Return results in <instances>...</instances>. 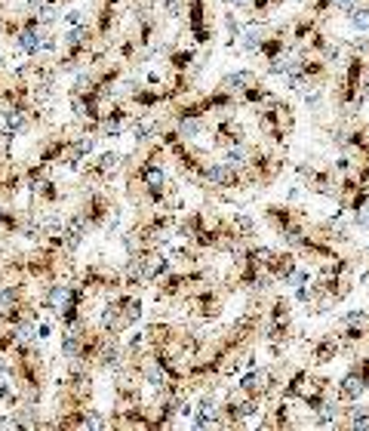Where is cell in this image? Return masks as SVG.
<instances>
[{"instance_id": "obj_23", "label": "cell", "mask_w": 369, "mask_h": 431, "mask_svg": "<svg viewBox=\"0 0 369 431\" xmlns=\"http://www.w3.org/2000/svg\"><path fill=\"white\" fill-rule=\"evenodd\" d=\"M302 265V259L295 256V250H271V256L265 262V271L271 275L277 284H290V277L295 275V268Z\"/></svg>"}, {"instance_id": "obj_34", "label": "cell", "mask_w": 369, "mask_h": 431, "mask_svg": "<svg viewBox=\"0 0 369 431\" xmlns=\"http://www.w3.org/2000/svg\"><path fill=\"white\" fill-rule=\"evenodd\" d=\"M221 25H225V31H228V50H234V43L240 41V34H243V22L234 16V9H228V13H221Z\"/></svg>"}, {"instance_id": "obj_36", "label": "cell", "mask_w": 369, "mask_h": 431, "mask_svg": "<svg viewBox=\"0 0 369 431\" xmlns=\"http://www.w3.org/2000/svg\"><path fill=\"white\" fill-rule=\"evenodd\" d=\"M87 13H83V9H68V13H65V25L68 28H74V25H83L87 22V18H83Z\"/></svg>"}, {"instance_id": "obj_18", "label": "cell", "mask_w": 369, "mask_h": 431, "mask_svg": "<svg viewBox=\"0 0 369 431\" xmlns=\"http://www.w3.org/2000/svg\"><path fill=\"white\" fill-rule=\"evenodd\" d=\"M206 129H209V139H212V148H216V151H225V148H231V145L249 142V139H246V127L240 124L231 111H225V115H216Z\"/></svg>"}, {"instance_id": "obj_25", "label": "cell", "mask_w": 369, "mask_h": 431, "mask_svg": "<svg viewBox=\"0 0 369 431\" xmlns=\"http://www.w3.org/2000/svg\"><path fill=\"white\" fill-rule=\"evenodd\" d=\"M163 55H166V68L170 71H200L197 65V50L194 46H179V43H170L163 46Z\"/></svg>"}, {"instance_id": "obj_20", "label": "cell", "mask_w": 369, "mask_h": 431, "mask_svg": "<svg viewBox=\"0 0 369 431\" xmlns=\"http://www.w3.org/2000/svg\"><path fill=\"white\" fill-rule=\"evenodd\" d=\"M209 336L200 330V326H191V324H179V336H175V345H172V354L179 358L182 363H188L194 358H200V351L206 348Z\"/></svg>"}, {"instance_id": "obj_15", "label": "cell", "mask_w": 369, "mask_h": 431, "mask_svg": "<svg viewBox=\"0 0 369 431\" xmlns=\"http://www.w3.org/2000/svg\"><path fill=\"white\" fill-rule=\"evenodd\" d=\"M295 176H299V182L311 194H320V198H332V201H336L338 173L332 170V164H308V161L295 164Z\"/></svg>"}, {"instance_id": "obj_10", "label": "cell", "mask_w": 369, "mask_h": 431, "mask_svg": "<svg viewBox=\"0 0 369 431\" xmlns=\"http://www.w3.org/2000/svg\"><path fill=\"white\" fill-rule=\"evenodd\" d=\"M77 213L87 219L89 231H92V228H105L114 216H120V207H117V201L105 191V185H87V191L80 194Z\"/></svg>"}, {"instance_id": "obj_7", "label": "cell", "mask_w": 369, "mask_h": 431, "mask_svg": "<svg viewBox=\"0 0 369 431\" xmlns=\"http://www.w3.org/2000/svg\"><path fill=\"white\" fill-rule=\"evenodd\" d=\"M209 280H216V268H212L209 262L172 268L154 284V299H157V302H179L188 289L200 287V284H209Z\"/></svg>"}, {"instance_id": "obj_35", "label": "cell", "mask_w": 369, "mask_h": 431, "mask_svg": "<svg viewBox=\"0 0 369 431\" xmlns=\"http://www.w3.org/2000/svg\"><path fill=\"white\" fill-rule=\"evenodd\" d=\"M332 170H336L338 176L351 173V170H354V157H348V154H338L336 161H332Z\"/></svg>"}, {"instance_id": "obj_30", "label": "cell", "mask_w": 369, "mask_h": 431, "mask_svg": "<svg viewBox=\"0 0 369 431\" xmlns=\"http://www.w3.org/2000/svg\"><path fill=\"white\" fill-rule=\"evenodd\" d=\"M253 80H258L255 68H237V71H228L225 78L219 80V90H228V92H234V96H237V92L246 90Z\"/></svg>"}, {"instance_id": "obj_16", "label": "cell", "mask_w": 369, "mask_h": 431, "mask_svg": "<svg viewBox=\"0 0 369 431\" xmlns=\"http://www.w3.org/2000/svg\"><path fill=\"white\" fill-rule=\"evenodd\" d=\"M299 404L308 410V416H317V413H329V410H336V398H332V379L323 376V373H314L308 382H304V391L299 398Z\"/></svg>"}, {"instance_id": "obj_8", "label": "cell", "mask_w": 369, "mask_h": 431, "mask_svg": "<svg viewBox=\"0 0 369 431\" xmlns=\"http://www.w3.org/2000/svg\"><path fill=\"white\" fill-rule=\"evenodd\" d=\"M262 219L265 225L271 228L277 238L283 240V247H290V243L299 238V234L308 231V225H311V216L304 207H295V203H265L262 207Z\"/></svg>"}, {"instance_id": "obj_3", "label": "cell", "mask_w": 369, "mask_h": 431, "mask_svg": "<svg viewBox=\"0 0 369 431\" xmlns=\"http://www.w3.org/2000/svg\"><path fill=\"white\" fill-rule=\"evenodd\" d=\"M240 102L234 92L228 90H209V92H200L194 99H175L172 105H166V120L170 124H179V120H209L216 115H225V111H237Z\"/></svg>"}, {"instance_id": "obj_33", "label": "cell", "mask_w": 369, "mask_h": 431, "mask_svg": "<svg viewBox=\"0 0 369 431\" xmlns=\"http://www.w3.org/2000/svg\"><path fill=\"white\" fill-rule=\"evenodd\" d=\"M228 219H231V225H234V231H237L243 240H255V234H258V222H255L249 213H234V216H228Z\"/></svg>"}, {"instance_id": "obj_1", "label": "cell", "mask_w": 369, "mask_h": 431, "mask_svg": "<svg viewBox=\"0 0 369 431\" xmlns=\"http://www.w3.org/2000/svg\"><path fill=\"white\" fill-rule=\"evenodd\" d=\"M357 287V256L345 252V256L320 262L317 277L311 280V314H326L336 305H341L345 299L354 293Z\"/></svg>"}, {"instance_id": "obj_9", "label": "cell", "mask_w": 369, "mask_h": 431, "mask_svg": "<svg viewBox=\"0 0 369 431\" xmlns=\"http://www.w3.org/2000/svg\"><path fill=\"white\" fill-rule=\"evenodd\" d=\"M182 308H184V314L191 317V321H197V324H216L221 312H225V302H228V296H225V289H221L216 280H209V284H200V287H194L188 289L182 299Z\"/></svg>"}, {"instance_id": "obj_6", "label": "cell", "mask_w": 369, "mask_h": 431, "mask_svg": "<svg viewBox=\"0 0 369 431\" xmlns=\"http://www.w3.org/2000/svg\"><path fill=\"white\" fill-rule=\"evenodd\" d=\"M323 136L338 154L354 157V164H369V120L354 117V120H332L323 124Z\"/></svg>"}, {"instance_id": "obj_26", "label": "cell", "mask_w": 369, "mask_h": 431, "mask_svg": "<svg viewBox=\"0 0 369 431\" xmlns=\"http://www.w3.org/2000/svg\"><path fill=\"white\" fill-rule=\"evenodd\" d=\"M323 22V18H317V16H311V13H299L292 18V22H286L290 25V34H286V43H290V53H295L299 46H304V41L311 37V31L317 28Z\"/></svg>"}, {"instance_id": "obj_2", "label": "cell", "mask_w": 369, "mask_h": 431, "mask_svg": "<svg viewBox=\"0 0 369 431\" xmlns=\"http://www.w3.org/2000/svg\"><path fill=\"white\" fill-rule=\"evenodd\" d=\"M262 339L265 348L271 354V361L283 358L286 348L295 339V314H292V302L290 296L283 293H271L265 305V321H262Z\"/></svg>"}, {"instance_id": "obj_5", "label": "cell", "mask_w": 369, "mask_h": 431, "mask_svg": "<svg viewBox=\"0 0 369 431\" xmlns=\"http://www.w3.org/2000/svg\"><path fill=\"white\" fill-rule=\"evenodd\" d=\"M255 124H258V133L268 139V145L286 148L290 136L295 133V105H292V99H286V96L268 99L265 105L255 108Z\"/></svg>"}, {"instance_id": "obj_29", "label": "cell", "mask_w": 369, "mask_h": 431, "mask_svg": "<svg viewBox=\"0 0 369 431\" xmlns=\"http://www.w3.org/2000/svg\"><path fill=\"white\" fill-rule=\"evenodd\" d=\"M274 96H277V92H274L271 87H265L262 78H258V80L249 83L246 90L237 92V102H240V105H249V108H258V105H265V102L274 99Z\"/></svg>"}, {"instance_id": "obj_14", "label": "cell", "mask_w": 369, "mask_h": 431, "mask_svg": "<svg viewBox=\"0 0 369 431\" xmlns=\"http://www.w3.org/2000/svg\"><path fill=\"white\" fill-rule=\"evenodd\" d=\"M184 25L197 46H212L216 41V16H212V0H184Z\"/></svg>"}, {"instance_id": "obj_13", "label": "cell", "mask_w": 369, "mask_h": 431, "mask_svg": "<svg viewBox=\"0 0 369 431\" xmlns=\"http://www.w3.org/2000/svg\"><path fill=\"white\" fill-rule=\"evenodd\" d=\"M366 391H369V354H360V358L354 354L345 376L332 385V398H336V404H351V400L363 398Z\"/></svg>"}, {"instance_id": "obj_24", "label": "cell", "mask_w": 369, "mask_h": 431, "mask_svg": "<svg viewBox=\"0 0 369 431\" xmlns=\"http://www.w3.org/2000/svg\"><path fill=\"white\" fill-rule=\"evenodd\" d=\"M286 34H290V25H286V22H283V25H274L271 34H262L255 55H262L265 62H274V59H280V55H286V53H290Z\"/></svg>"}, {"instance_id": "obj_12", "label": "cell", "mask_w": 369, "mask_h": 431, "mask_svg": "<svg viewBox=\"0 0 369 431\" xmlns=\"http://www.w3.org/2000/svg\"><path fill=\"white\" fill-rule=\"evenodd\" d=\"M258 410H262V404H258L255 398H246L243 391L234 388L225 395V400H219L212 422H216V428H240L246 419H253Z\"/></svg>"}, {"instance_id": "obj_4", "label": "cell", "mask_w": 369, "mask_h": 431, "mask_svg": "<svg viewBox=\"0 0 369 431\" xmlns=\"http://www.w3.org/2000/svg\"><path fill=\"white\" fill-rule=\"evenodd\" d=\"M243 176L249 182V188H271L286 170V148L262 145V142H249L246 161H243Z\"/></svg>"}, {"instance_id": "obj_17", "label": "cell", "mask_w": 369, "mask_h": 431, "mask_svg": "<svg viewBox=\"0 0 369 431\" xmlns=\"http://www.w3.org/2000/svg\"><path fill=\"white\" fill-rule=\"evenodd\" d=\"M290 250H295V256H299V259H308V262H332V259L345 256V250H341V247H336V243H329V240H323L320 234H314L311 225H308V231L299 234V238L290 243Z\"/></svg>"}, {"instance_id": "obj_31", "label": "cell", "mask_w": 369, "mask_h": 431, "mask_svg": "<svg viewBox=\"0 0 369 431\" xmlns=\"http://www.w3.org/2000/svg\"><path fill=\"white\" fill-rule=\"evenodd\" d=\"M283 4H286V0H249V4H246V13H249L246 22L249 25H265L268 16H271L277 6H283Z\"/></svg>"}, {"instance_id": "obj_32", "label": "cell", "mask_w": 369, "mask_h": 431, "mask_svg": "<svg viewBox=\"0 0 369 431\" xmlns=\"http://www.w3.org/2000/svg\"><path fill=\"white\" fill-rule=\"evenodd\" d=\"M345 18L357 34H366L369 31V0H357V4L345 13Z\"/></svg>"}, {"instance_id": "obj_28", "label": "cell", "mask_w": 369, "mask_h": 431, "mask_svg": "<svg viewBox=\"0 0 369 431\" xmlns=\"http://www.w3.org/2000/svg\"><path fill=\"white\" fill-rule=\"evenodd\" d=\"M308 376H311L308 367H290V373H286L280 391H277V398H283V400H299L302 391H304V382H308Z\"/></svg>"}, {"instance_id": "obj_11", "label": "cell", "mask_w": 369, "mask_h": 431, "mask_svg": "<svg viewBox=\"0 0 369 431\" xmlns=\"http://www.w3.org/2000/svg\"><path fill=\"white\" fill-rule=\"evenodd\" d=\"M74 284H80L87 293H117L123 289V271L111 268L105 262H87L80 271H74Z\"/></svg>"}, {"instance_id": "obj_21", "label": "cell", "mask_w": 369, "mask_h": 431, "mask_svg": "<svg viewBox=\"0 0 369 431\" xmlns=\"http://www.w3.org/2000/svg\"><path fill=\"white\" fill-rule=\"evenodd\" d=\"M304 351H308V358L314 367H326V363L345 358V351H341V342L336 333H323V336H314V339L304 342Z\"/></svg>"}, {"instance_id": "obj_22", "label": "cell", "mask_w": 369, "mask_h": 431, "mask_svg": "<svg viewBox=\"0 0 369 431\" xmlns=\"http://www.w3.org/2000/svg\"><path fill=\"white\" fill-rule=\"evenodd\" d=\"M304 422L292 413V400L274 398V404L262 410V419H258V428H302Z\"/></svg>"}, {"instance_id": "obj_27", "label": "cell", "mask_w": 369, "mask_h": 431, "mask_svg": "<svg viewBox=\"0 0 369 431\" xmlns=\"http://www.w3.org/2000/svg\"><path fill=\"white\" fill-rule=\"evenodd\" d=\"M338 342H341V351L345 354H357V348L363 342H369V324H341L338 330Z\"/></svg>"}, {"instance_id": "obj_19", "label": "cell", "mask_w": 369, "mask_h": 431, "mask_svg": "<svg viewBox=\"0 0 369 431\" xmlns=\"http://www.w3.org/2000/svg\"><path fill=\"white\" fill-rule=\"evenodd\" d=\"M117 173H123V154L120 151H101L96 161L83 166V185H111Z\"/></svg>"}]
</instances>
